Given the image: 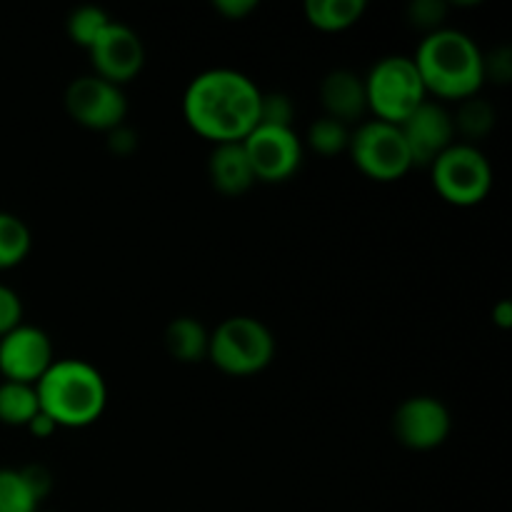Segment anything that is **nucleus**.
<instances>
[{
    "label": "nucleus",
    "instance_id": "obj_10",
    "mask_svg": "<svg viewBox=\"0 0 512 512\" xmlns=\"http://www.w3.org/2000/svg\"><path fill=\"white\" fill-rule=\"evenodd\" d=\"M453 418L433 395H413L403 400L393 415L395 438L410 450H433L448 440Z\"/></svg>",
    "mask_w": 512,
    "mask_h": 512
},
{
    "label": "nucleus",
    "instance_id": "obj_6",
    "mask_svg": "<svg viewBox=\"0 0 512 512\" xmlns=\"http://www.w3.org/2000/svg\"><path fill=\"white\" fill-rule=\"evenodd\" d=\"M430 170L440 198L458 208L483 203L493 188L490 160L473 143H453L443 155H438Z\"/></svg>",
    "mask_w": 512,
    "mask_h": 512
},
{
    "label": "nucleus",
    "instance_id": "obj_32",
    "mask_svg": "<svg viewBox=\"0 0 512 512\" xmlns=\"http://www.w3.org/2000/svg\"><path fill=\"white\" fill-rule=\"evenodd\" d=\"M493 323L498 325V328L508 330L512 328V305L510 300H500L498 305L493 308Z\"/></svg>",
    "mask_w": 512,
    "mask_h": 512
},
{
    "label": "nucleus",
    "instance_id": "obj_30",
    "mask_svg": "<svg viewBox=\"0 0 512 512\" xmlns=\"http://www.w3.org/2000/svg\"><path fill=\"white\" fill-rule=\"evenodd\" d=\"M110 148H113L115 153H128V150H133L135 148V133H133V130H128L125 125L110 130Z\"/></svg>",
    "mask_w": 512,
    "mask_h": 512
},
{
    "label": "nucleus",
    "instance_id": "obj_29",
    "mask_svg": "<svg viewBox=\"0 0 512 512\" xmlns=\"http://www.w3.org/2000/svg\"><path fill=\"white\" fill-rule=\"evenodd\" d=\"M213 8L228 20H243L245 15H250L258 8V3L255 0H215Z\"/></svg>",
    "mask_w": 512,
    "mask_h": 512
},
{
    "label": "nucleus",
    "instance_id": "obj_15",
    "mask_svg": "<svg viewBox=\"0 0 512 512\" xmlns=\"http://www.w3.org/2000/svg\"><path fill=\"white\" fill-rule=\"evenodd\" d=\"M208 175L215 190H220L223 195H233V198L248 193L255 183L243 143L215 145L208 158Z\"/></svg>",
    "mask_w": 512,
    "mask_h": 512
},
{
    "label": "nucleus",
    "instance_id": "obj_33",
    "mask_svg": "<svg viewBox=\"0 0 512 512\" xmlns=\"http://www.w3.org/2000/svg\"><path fill=\"white\" fill-rule=\"evenodd\" d=\"M38 512H40V510H38Z\"/></svg>",
    "mask_w": 512,
    "mask_h": 512
},
{
    "label": "nucleus",
    "instance_id": "obj_9",
    "mask_svg": "<svg viewBox=\"0 0 512 512\" xmlns=\"http://www.w3.org/2000/svg\"><path fill=\"white\" fill-rule=\"evenodd\" d=\"M240 143L248 155L255 180L263 183H283L293 178L303 163V143L293 128L255 125L253 133Z\"/></svg>",
    "mask_w": 512,
    "mask_h": 512
},
{
    "label": "nucleus",
    "instance_id": "obj_21",
    "mask_svg": "<svg viewBox=\"0 0 512 512\" xmlns=\"http://www.w3.org/2000/svg\"><path fill=\"white\" fill-rule=\"evenodd\" d=\"M110 15L105 13L98 5H80L73 13L68 15V23H65V30H68L70 40L80 48L88 50L90 45L98 40V35L108 28Z\"/></svg>",
    "mask_w": 512,
    "mask_h": 512
},
{
    "label": "nucleus",
    "instance_id": "obj_4",
    "mask_svg": "<svg viewBox=\"0 0 512 512\" xmlns=\"http://www.w3.org/2000/svg\"><path fill=\"white\" fill-rule=\"evenodd\" d=\"M208 358L223 373L245 378L268 368L275 358V338L268 325L250 315L225 318L210 333Z\"/></svg>",
    "mask_w": 512,
    "mask_h": 512
},
{
    "label": "nucleus",
    "instance_id": "obj_2",
    "mask_svg": "<svg viewBox=\"0 0 512 512\" xmlns=\"http://www.w3.org/2000/svg\"><path fill=\"white\" fill-rule=\"evenodd\" d=\"M425 93L443 100H465L478 95L485 80L483 53L468 33L440 28L425 35L413 55Z\"/></svg>",
    "mask_w": 512,
    "mask_h": 512
},
{
    "label": "nucleus",
    "instance_id": "obj_26",
    "mask_svg": "<svg viewBox=\"0 0 512 512\" xmlns=\"http://www.w3.org/2000/svg\"><path fill=\"white\" fill-rule=\"evenodd\" d=\"M20 323H23V303L13 288L0 283V338Z\"/></svg>",
    "mask_w": 512,
    "mask_h": 512
},
{
    "label": "nucleus",
    "instance_id": "obj_31",
    "mask_svg": "<svg viewBox=\"0 0 512 512\" xmlns=\"http://www.w3.org/2000/svg\"><path fill=\"white\" fill-rule=\"evenodd\" d=\"M28 430L35 435V438H48V435H53L55 430H58V425H55L53 420L40 410V413L28 423Z\"/></svg>",
    "mask_w": 512,
    "mask_h": 512
},
{
    "label": "nucleus",
    "instance_id": "obj_13",
    "mask_svg": "<svg viewBox=\"0 0 512 512\" xmlns=\"http://www.w3.org/2000/svg\"><path fill=\"white\" fill-rule=\"evenodd\" d=\"M413 165H433L455 143V123L448 108L435 100H423L403 123L398 125Z\"/></svg>",
    "mask_w": 512,
    "mask_h": 512
},
{
    "label": "nucleus",
    "instance_id": "obj_16",
    "mask_svg": "<svg viewBox=\"0 0 512 512\" xmlns=\"http://www.w3.org/2000/svg\"><path fill=\"white\" fill-rule=\"evenodd\" d=\"M163 340L170 358H175L178 363H200L203 358H208L210 333L198 318H190V315L173 318L165 328Z\"/></svg>",
    "mask_w": 512,
    "mask_h": 512
},
{
    "label": "nucleus",
    "instance_id": "obj_20",
    "mask_svg": "<svg viewBox=\"0 0 512 512\" xmlns=\"http://www.w3.org/2000/svg\"><path fill=\"white\" fill-rule=\"evenodd\" d=\"M455 133H463L468 140L485 138L495 125V108L485 98H465L458 108V115L453 118Z\"/></svg>",
    "mask_w": 512,
    "mask_h": 512
},
{
    "label": "nucleus",
    "instance_id": "obj_3",
    "mask_svg": "<svg viewBox=\"0 0 512 512\" xmlns=\"http://www.w3.org/2000/svg\"><path fill=\"white\" fill-rule=\"evenodd\" d=\"M40 410L58 428H88L103 415L108 388L103 375L85 360H53L35 383Z\"/></svg>",
    "mask_w": 512,
    "mask_h": 512
},
{
    "label": "nucleus",
    "instance_id": "obj_12",
    "mask_svg": "<svg viewBox=\"0 0 512 512\" xmlns=\"http://www.w3.org/2000/svg\"><path fill=\"white\" fill-rule=\"evenodd\" d=\"M88 53L95 68L93 75L115 85L133 80L145 63L143 40L133 28L118 23V20H110L108 28L98 35Z\"/></svg>",
    "mask_w": 512,
    "mask_h": 512
},
{
    "label": "nucleus",
    "instance_id": "obj_19",
    "mask_svg": "<svg viewBox=\"0 0 512 512\" xmlns=\"http://www.w3.org/2000/svg\"><path fill=\"white\" fill-rule=\"evenodd\" d=\"M33 245L30 228L13 213L0 210V270L15 268L23 263Z\"/></svg>",
    "mask_w": 512,
    "mask_h": 512
},
{
    "label": "nucleus",
    "instance_id": "obj_17",
    "mask_svg": "<svg viewBox=\"0 0 512 512\" xmlns=\"http://www.w3.org/2000/svg\"><path fill=\"white\" fill-rule=\"evenodd\" d=\"M365 8V0H305L303 5L308 23L325 33H338L355 25Z\"/></svg>",
    "mask_w": 512,
    "mask_h": 512
},
{
    "label": "nucleus",
    "instance_id": "obj_14",
    "mask_svg": "<svg viewBox=\"0 0 512 512\" xmlns=\"http://www.w3.org/2000/svg\"><path fill=\"white\" fill-rule=\"evenodd\" d=\"M320 100H323L325 115L348 125L350 120H360L368 110L365 98V80L353 70H333L320 83Z\"/></svg>",
    "mask_w": 512,
    "mask_h": 512
},
{
    "label": "nucleus",
    "instance_id": "obj_27",
    "mask_svg": "<svg viewBox=\"0 0 512 512\" xmlns=\"http://www.w3.org/2000/svg\"><path fill=\"white\" fill-rule=\"evenodd\" d=\"M483 70L485 78H493L498 83H508L512 75V53L510 48H498L490 55H483Z\"/></svg>",
    "mask_w": 512,
    "mask_h": 512
},
{
    "label": "nucleus",
    "instance_id": "obj_5",
    "mask_svg": "<svg viewBox=\"0 0 512 512\" xmlns=\"http://www.w3.org/2000/svg\"><path fill=\"white\" fill-rule=\"evenodd\" d=\"M365 98L375 120L400 125L423 100H428L410 55H385L365 75Z\"/></svg>",
    "mask_w": 512,
    "mask_h": 512
},
{
    "label": "nucleus",
    "instance_id": "obj_1",
    "mask_svg": "<svg viewBox=\"0 0 512 512\" xmlns=\"http://www.w3.org/2000/svg\"><path fill=\"white\" fill-rule=\"evenodd\" d=\"M260 88L245 73L213 68L195 75L183 95V115L203 138L240 143L258 125Z\"/></svg>",
    "mask_w": 512,
    "mask_h": 512
},
{
    "label": "nucleus",
    "instance_id": "obj_18",
    "mask_svg": "<svg viewBox=\"0 0 512 512\" xmlns=\"http://www.w3.org/2000/svg\"><path fill=\"white\" fill-rule=\"evenodd\" d=\"M38 413L40 403L35 385L13 383V380L0 383V423L13 425V428H28V423Z\"/></svg>",
    "mask_w": 512,
    "mask_h": 512
},
{
    "label": "nucleus",
    "instance_id": "obj_28",
    "mask_svg": "<svg viewBox=\"0 0 512 512\" xmlns=\"http://www.w3.org/2000/svg\"><path fill=\"white\" fill-rule=\"evenodd\" d=\"M20 473H23L25 483H28V488L33 490L38 500H43L50 493V488H53V475L43 465H25V468H20Z\"/></svg>",
    "mask_w": 512,
    "mask_h": 512
},
{
    "label": "nucleus",
    "instance_id": "obj_11",
    "mask_svg": "<svg viewBox=\"0 0 512 512\" xmlns=\"http://www.w3.org/2000/svg\"><path fill=\"white\" fill-rule=\"evenodd\" d=\"M53 343L35 325L13 328L0 338V375L13 383L35 385L53 365Z\"/></svg>",
    "mask_w": 512,
    "mask_h": 512
},
{
    "label": "nucleus",
    "instance_id": "obj_22",
    "mask_svg": "<svg viewBox=\"0 0 512 512\" xmlns=\"http://www.w3.org/2000/svg\"><path fill=\"white\" fill-rule=\"evenodd\" d=\"M38 503L20 470L0 468V512H38Z\"/></svg>",
    "mask_w": 512,
    "mask_h": 512
},
{
    "label": "nucleus",
    "instance_id": "obj_7",
    "mask_svg": "<svg viewBox=\"0 0 512 512\" xmlns=\"http://www.w3.org/2000/svg\"><path fill=\"white\" fill-rule=\"evenodd\" d=\"M350 155L360 173L390 183L413 168V158L398 125L385 120H368L350 133Z\"/></svg>",
    "mask_w": 512,
    "mask_h": 512
},
{
    "label": "nucleus",
    "instance_id": "obj_25",
    "mask_svg": "<svg viewBox=\"0 0 512 512\" xmlns=\"http://www.w3.org/2000/svg\"><path fill=\"white\" fill-rule=\"evenodd\" d=\"M445 13H448V5H445L443 0H415L413 5H408L410 23L428 30V33L440 30Z\"/></svg>",
    "mask_w": 512,
    "mask_h": 512
},
{
    "label": "nucleus",
    "instance_id": "obj_24",
    "mask_svg": "<svg viewBox=\"0 0 512 512\" xmlns=\"http://www.w3.org/2000/svg\"><path fill=\"white\" fill-rule=\"evenodd\" d=\"M295 105L285 93H260L258 125L270 128H293Z\"/></svg>",
    "mask_w": 512,
    "mask_h": 512
},
{
    "label": "nucleus",
    "instance_id": "obj_8",
    "mask_svg": "<svg viewBox=\"0 0 512 512\" xmlns=\"http://www.w3.org/2000/svg\"><path fill=\"white\" fill-rule=\"evenodd\" d=\"M65 110L83 128L110 133L125 123L128 100L120 85L98 75H80L65 90Z\"/></svg>",
    "mask_w": 512,
    "mask_h": 512
},
{
    "label": "nucleus",
    "instance_id": "obj_23",
    "mask_svg": "<svg viewBox=\"0 0 512 512\" xmlns=\"http://www.w3.org/2000/svg\"><path fill=\"white\" fill-rule=\"evenodd\" d=\"M308 145L320 155L343 153L350 145V128L330 115H323L308 128Z\"/></svg>",
    "mask_w": 512,
    "mask_h": 512
}]
</instances>
